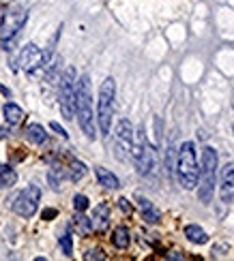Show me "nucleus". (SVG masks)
<instances>
[{
    "mask_svg": "<svg viewBox=\"0 0 234 261\" xmlns=\"http://www.w3.org/2000/svg\"><path fill=\"white\" fill-rule=\"evenodd\" d=\"M75 116L82 133L88 139H95L97 131H95V111H93V86H90L88 75H82L75 81Z\"/></svg>",
    "mask_w": 234,
    "mask_h": 261,
    "instance_id": "1",
    "label": "nucleus"
},
{
    "mask_svg": "<svg viewBox=\"0 0 234 261\" xmlns=\"http://www.w3.org/2000/svg\"><path fill=\"white\" fill-rule=\"evenodd\" d=\"M217 163L219 156L215 152V148H202V156H200V176H198V197L202 204H211L213 195H215V180H217Z\"/></svg>",
    "mask_w": 234,
    "mask_h": 261,
    "instance_id": "2",
    "label": "nucleus"
},
{
    "mask_svg": "<svg viewBox=\"0 0 234 261\" xmlns=\"http://www.w3.org/2000/svg\"><path fill=\"white\" fill-rule=\"evenodd\" d=\"M131 159L136 163V169L140 176L144 178H150L155 176L159 169V159H157V150L146 137L144 129H140L134 137V150H131Z\"/></svg>",
    "mask_w": 234,
    "mask_h": 261,
    "instance_id": "3",
    "label": "nucleus"
},
{
    "mask_svg": "<svg viewBox=\"0 0 234 261\" xmlns=\"http://www.w3.org/2000/svg\"><path fill=\"white\" fill-rule=\"evenodd\" d=\"M198 176H200V167H198V156H196V146L193 141H185L178 148L176 154V178L183 189H196L198 186Z\"/></svg>",
    "mask_w": 234,
    "mask_h": 261,
    "instance_id": "4",
    "label": "nucleus"
},
{
    "mask_svg": "<svg viewBox=\"0 0 234 261\" xmlns=\"http://www.w3.org/2000/svg\"><path fill=\"white\" fill-rule=\"evenodd\" d=\"M114 99H116V81L114 77H106L101 81L99 99H97V122L101 135H110L112 118H114Z\"/></svg>",
    "mask_w": 234,
    "mask_h": 261,
    "instance_id": "5",
    "label": "nucleus"
},
{
    "mask_svg": "<svg viewBox=\"0 0 234 261\" xmlns=\"http://www.w3.org/2000/svg\"><path fill=\"white\" fill-rule=\"evenodd\" d=\"M28 22V13L24 11L22 7H11L9 11L5 13L3 19V28H0V45H3L5 51H11L13 43L19 35V30L24 28V24Z\"/></svg>",
    "mask_w": 234,
    "mask_h": 261,
    "instance_id": "6",
    "label": "nucleus"
},
{
    "mask_svg": "<svg viewBox=\"0 0 234 261\" xmlns=\"http://www.w3.org/2000/svg\"><path fill=\"white\" fill-rule=\"evenodd\" d=\"M75 69L67 67L63 75H58V105L63 118L71 120L75 116Z\"/></svg>",
    "mask_w": 234,
    "mask_h": 261,
    "instance_id": "7",
    "label": "nucleus"
},
{
    "mask_svg": "<svg viewBox=\"0 0 234 261\" xmlns=\"http://www.w3.org/2000/svg\"><path fill=\"white\" fill-rule=\"evenodd\" d=\"M39 201H41V189L37 184H28L26 189L11 197V210L22 218H30L37 214Z\"/></svg>",
    "mask_w": 234,
    "mask_h": 261,
    "instance_id": "8",
    "label": "nucleus"
},
{
    "mask_svg": "<svg viewBox=\"0 0 234 261\" xmlns=\"http://www.w3.org/2000/svg\"><path fill=\"white\" fill-rule=\"evenodd\" d=\"M134 124L127 118L118 120L116 129H114V150L120 161H129L131 159V150H134Z\"/></svg>",
    "mask_w": 234,
    "mask_h": 261,
    "instance_id": "9",
    "label": "nucleus"
},
{
    "mask_svg": "<svg viewBox=\"0 0 234 261\" xmlns=\"http://www.w3.org/2000/svg\"><path fill=\"white\" fill-rule=\"evenodd\" d=\"M17 65L26 73H35L37 69L47 67L45 58H43V51L39 49L35 43H28V45L22 47V51H19V56H17Z\"/></svg>",
    "mask_w": 234,
    "mask_h": 261,
    "instance_id": "10",
    "label": "nucleus"
},
{
    "mask_svg": "<svg viewBox=\"0 0 234 261\" xmlns=\"http://www.w3.org/2000/svg\"><path fill=\"white\" fill-rule=\"evenodd\" d=\"M219 197L223 204L234 201V165L228 163L221 169V182H219Z\"/></svg>",
    "mask_w": 234,
    "mask_h": 261,
    "instance_id": "11",
    "label": "nucleus"
},
{
    "mask_svg": "<svg viewBox=\"0 0 234 261\" xmlns=\"http://www.w3.org/2000/svg\"><path fill=\"white\" fill-rule=\"evenodd\" d=\"M90 225H93L95 231H106L108 225H110V206L108 204L95 206L93 216H90Z\"/></svg>",
    "mask_w": 234,
    "mask_h": 261,
    "instance_id": "12",
    "label": "nucleus"
},
{
    "mask_svg": "<svg viewBox=\"0 0 234 261\" xmlns=\"http://www.w3.org/2000/svg\"><path fill=\"white\" fill-rule=\"evenodd\" d=\"M136 201H138L140 210H142V218H144V223H148V225H157V223L161 221V212L146 199V197L136 195Z\"/></svg>",
    "mask_w": 234,
    "mask_h": 261,
    "instance_id": "13",
    "label": "nucleus"
},
{
    "mask_svg": "<svg viewBox=\"0 0 234 261\" xmlns=\"http://www.w3.org/2000/svg\"><path fill=\"white\" fill-rule=\"evenodd\" d=\"M95 176H97V182L101 186H106V189L114 191V189H118V186H120V180L110 169H106V167H95Z\"/></svg>",
    "mask_w": 234,
    "mask_h": 261,
    "instance_id": "14",
    "label": "nucleus"
},
{
    "mask_svg": "<svg viewBox=\"0 0 234 261\" xmlns=\"http://www.w3.org/2000/svg\"><path fill=\"white\" fill-rule=\"evenodd\" d=\"M3 113H5V122L9 127H15V124H19L24 120V109L19 105H15V103H7L3 107Z\"/></svg>",
    "mask_w": 234,
    "mask_h": 261,
    "instance_id": "15",
    "label": "nucleus"
},
{
    "mask_svg": "<svg viewBox=\"0 0 234 261\" xmlns=\"http://www.w3.org/2000/svg\"><path fill=\"white\" fill-rule=\"evenodd\" d=\"M26 139L30 143H35V146H41L47 141V133L45 129L41 127V124H28L26 127Z\"/></svg>",
    "mask_w": 234,
    "mask_h": 261,
    "instance_id": "16",
    "label": "nucleus"
},
{
    "mask_svg": "<svg viewBox=\"0 0 234 261\" xmlns=\"http://www.w3.org/2000/svg\"><path fill=\"white\" fill-rule=\"evenodd\" d=\"M185 238L189 240L191 244H200V246L209 242V236L200 225H187L185 227Z\"/></svg>",
    "mask_w": 234,
    "mask_h": 261,
    "instance_id": "17",
    "label": "nucleus"
},
{
    "mask_svg": "<svg viewBox=\"0 0 234 261\" xmlns=\"http://www.w3.org/2000/svg\"><path fill=\"white\" fill-rule=\"evenodd\" d=\"M129 242H131V236H129V229L127 227H116L114 229V234H112V244H114L116 248H120V250H125V248H129Z\"/></svg>",
    "mask_w": 234,
    "mask_h": 261,
    "instance_id": "18",
    "label": "nucleus"
},
{
    "mask_svg": "<svg viewBox=\"0 0 234 261\" xmlns=\"http://www.w3.org/2000/svg\"><path fill=\"white\" fill-rule=\"evenodd\" d=\"M86 165L82 163V161H77V159H71V163H69V169H67V178L71 180V182H80L86 176Z\"/></svg>",
    "mask_w": 234,
    "mask_h": 261,
    "instance_id": "19",
    "label": "nucleus"
},
{
    "mask_svg": "<svg viewBox=\"0 0 234 261\" xmlns=\"http://www.w3.org/2000/svg\"><path fill=\"white\" fill-rule=\"evenodd\" d=\"M17 182V173L13 167L3 165L0 163V189H11V186Z\"/></svg>",
    "mask_w": 234,
    "mask_h": 261,
    "instance_id": "20",
    "label": "nucleus"
},
{
    "mask_svg": "<svg viewBox=\"0 0 234 261\" xmlns=\"http://www.w3.org/2000/svg\"><path fill=\"white\" fill-rule=\"evenodd\" d=\"M65 178H67V171H65V167H60V165H54L52 169L47 171V182L54 191H60V182Z\"/></svg>",
    "mask_w": 234,
    "mask_h": 261,
    "instance_id": "21",
    "label": "nucleus"
},
{
    "mask_svg": "<svg viewBox=\"0 0 234 261\" xmlns=\"http://www.w3.org/2000/svg\"><path fill=\"white\" fill-rule=\"evenodd\" d=\"M73 223L77 225V229H80V234H82V236H88L90 231H93L90 218H88V216H84V212H77V214H75V218H73Z\"/></svg>",
    "mask_w": 234,
    "mask_h": 261,
    "instance_id": "22",
    "label": "nucleus"
},
{
    "mask_svg": "<svg viewBox=\"0 0 234 261\" xmlns=\"http://www.w3.org/2000/svg\"><path fill=\"white\" fill-rule=\"evenodd\" d=\"M60 248H63V253L67 257H71V253H73V240H71V234L60 236Z\"/></svg>",
    "mask_w": 234,
    "mask_h": 261,
    "instance_id": "23",
    "label": "nucleus"
},
{
    "mask_svg": "<svg viewBox=\"0 0 234 261\" xmlns=\"http://www.w3.org/2000/svg\"><path fill=\"white\" fill-rule=\"evenodd\" d=\"M73 208H75V212H84L88 208V197L86 195H75L73 197Z\"/></svg>",
    "mask_w": 234,
    "mask_h": 261,
    "instance_id": "24",
    "label": "nucleus"
},
{
    "mask_svg": "<svg viewBox=\"0 0 234 261\" xmlns=\"http://www.w3.org/2000/svg\"><path fill=\"white\" fill-rule=\"evenodd\" d=\"M118 208H120V210H123L125 214H131V212H134V208H131L129 199H125V197H120V199H118Z\"/></svg>",
    "mask_w": 234,
    "mask_h": 261,
    "instance_id": "25",
    "label": "nucleus"
},
{
    "mask_svg": "<svg viewBox=\"0 0 234 261\" xmlns=\"http://www.w3.org/2000/svg\"><path fill=\"white\" fill-rule=\"evenodd\" d=\"M49 127H52V131H56V133H58V135H60V137H63V139H67V137H69V133H67L63 127H60L58 122H52V124H49Z\"/></svg>",
    "mask_w": 234,
    "mask_h": 261,
    "instance_id": "26",
    "label": "nucleus"
},
{
    "mask_svg": "<svg viewBox=\"0 0 234 261\" xmlns=\"http://www.w3.org/2000/svg\"><path fill=\"white\" fill-rule=\"evenodd\" d=\"M84 259H106V255L101 253V250H88L84 255Z\"/></svg>",
    "mask_w": 234,
    "mask_h": 261,
    "instance_id": "27",
    "label": "nucleus"
},
{
    "mask_svg": "<svg viewBox=\"0 0 234 261\" xmlns=\"http://www.w3.org/2000/svg\"><path fill=\"white\" fill-rule=\"evenodd\" d=\"M52 216H56V210H52V208H47V210L43 212V218H45V221H49Z\"/></svg>",
    "mask_w": 234,
    "mask_h": 261,
    "instance_id": "28",
    "label": "nucleus"
},
{
    "mask_svg": "<svg viewBox=\"0 0 234 261\" xmlns=\"http://www.w3.org/2000/svg\"><path fill=\"white\" fill-rule=\"evenodd\" d=\"M5 137H9V129H7V127H5V129L0 127V139H5Z\"/></svg>",
    "mask_w": 234,
    "mask_h": 261,
    "instance_id": "29",
    "label": "nucleus"
},
{
    "mask_svg": "<svg viewBox=\"0 0 234 261\" xmlns=\"http://www.w3.org/2000/svg\"><path fill=\"white\" fill-rule=\"evenodd\" d=\"M168 259H183V255H178V253H172V255H168Z\"/></svg>",
    "mask_w": 234,
    "mask_h": 261,
    "instance_id": "30",
    "label": "nucleus"
},
{
    "mask_svg": "<svg viewBox=\"0 0 234 261\" xmlns=\"http://www.w3.org/2000/svg\"><path fill=\"white\" fill-rule=\"evenodd\" d=\"M3 19H5V11H3V7H0V28H3Z\"/></svg>",
    "mask_w": 234,
    "mask_h": 261,
    "instance_id": "31",
    "label": "nucleus"
},
{
    "mask_svg": "<svg viewBox=\"0 0 234 261\" xmlns=\"http://www.w3.org/2000/svg\"><path fill=\"white\" fill-rule=\"evenodd\" d=\"M232 133H234V129H232Z\"/></svg>",
    "mask_w": 234,
    "mask_h": 261,
    "instance_id": "32",
    "label": "nucleus"
}]
</instances>
